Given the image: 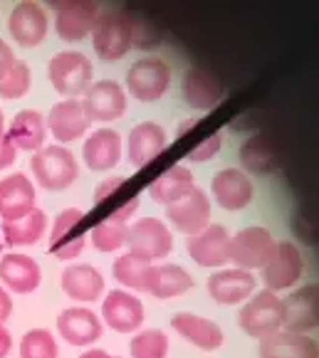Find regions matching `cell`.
<instances>
[{
  "mask_svg": "<svg viewBox=\"0 0 319 358\" xmlns=\"http://www.w3.org/2000/svg\"><path fill=\"white\" fill-rule=\"evenodd\" d=\"M151 272H154V262H146L139 255L124 252L112 262V277L122 289H129L134 294H146L151 285Z\"/></svg>",
  "mask_w": 319,
  "mask_h": 358,
  "instance_id": "32",
  "label": "cell"
},
{
  "mask_svg": "<svg viewBox=\"0 0 319 358\" xmlns=\"http://www.w3.org/2000/svg\"><path fill=\"white\" fill-rule=\"evenodd\" d=\"M240 161L250 173H270L275 166V156H272L270 146L262 138H250L240 148Z\"/></svg>",
  "mask_w": 319,
  "mask_h": 358,
  "instance_id": "38",
  "label": "cell"
},
{
  "mask_svg": "<svg viewBox=\"0 0 319 358\" xmlns=\"http://www.w3.org/2000/svg\"><path fill=\"white\" fill-rule=\"evenodd\" d=\"M196 127H198V119H186V122H183L181 127L176 129V138H183L188 131H193Z\"/></svg>",
  "mask_w": 319,
  "mask_h": 358,
  "instance_id": "48",
  "label": "cell"
},
{
  "mask_svg": "<svg viewBox=\"0 0 319 358\" xmlns=\"http://www.w3.org/2000/svg\"><path fill=\"white\" fill-rule=\"evenodd\" d=\"M8 35L17 48L35 50L48 40L50 25H52V17H50L48 8H43L35 0H25V3H17L13 6V10L8 13Z\"/></svg>",
  "mask_w": 319,
  "mask_h": 358,
  "instance_id": "8",
  "label": "cell"
},
{
  "mask_svg": "<svg viewBox=\"0 0 319 358\" xmlns=\"http://www.w3.org/2000/svg\"><path fill=\"white\" fill-rule=\"evenodd\" d=\"M122 153H124V138L112 127L94 129L82 141V161L94 173L114 171L119 166V161H122Z\"/></svg>",
  "mask_w": 319,
  "mask_h": 358,
  "instance_id": "20",
  "label": "cell"
},
{
  "mask_svg": "<svg viewBox=\"0 0 319 358\" xmlns=\"http://www.w3.org/2000/svg\"><path fill=\"white\" fill-rule=\"evenodd\" d=\"M188 289H193V277L186 267L173 262H161L154 264V272H151V285L146 294L154 296L159 301H169L176 296L186 294Z\"/></svg>",
  "mask_w": 319,
  "mask_h": 358,
  "instance_id": "31",
  "label": "cell"
},
{
  "mask_svg": "<svg viewBox=\"0 0 319 358\" xmlns=\"http://www.w3.org/2000/svg\"><path fill=\"white\" fill-rule=\"evenodd\" d=\"M92 50L101 62H119L132 52L136 43L134 32V20L124 10H101L94 30H92Z\"/></svg>",
  "mask_w": 319,
  "mask_h": 358,
  "instance_id": "3",
  "label": "cell"
},
{
  "mask_svg": "<svg viewBox=\"0 0 319 358\" xmlns=\"http://www.w3.org/2000/svg\"><path fill=\"white\" fill-rule=\"evenodd\" d=\"M57 336L62 338L67 346L75 348H90L97 346V341L104 334V322L94 309L85 304H72L57 314Z\"/></svg>",
  "mask_w": 319,
  "mask_h": 358,
  "instance_id": "11",
  "label": "cell"
},
{
  "mask_svg": "<svg viewBox=\"0 0 319 358\" xmlns=\"http://www.w3.org/2000/svg\"><path fill=\"white\" fill-rule=\"evenodd\" d=\"M230 232L223 225H211L186 240V252L198 267L220 269L230 262Z\"/></svg>",
  "mask_w": 319,
  "mask_h": 358,
  "instance_id": "21",
  "label": "cell"
},
{
  "mask_svg": "<svg viewBox=\"0 0 319 358\" xmlns=\"http://www.w3.org/2000/svg\"><path fill=\"white\" fill-rule=\"evenodd\" d=\"M257 358H319V343L309 334L280 329L257 338Z\"/></svg>",
  "mask_w": 319,
  "mask_h": 358,
  "instance_id": "27",
  "label": "cell"
},
{
  "mask_svg": "<svg viewBox=\"0 0 319 358\" xmlns=\"http://www.w3.org/2000/svg\"><path fill=\"white\" fill-rule=\"evenodd\" d=\"M282 322H285V311H282V296L277 292L257 289L245 304H240L238 327L250 338H265L280 331Z\"/></svg>",
  "mask_w": 319,
  "mask_h": 358,
  "instance_id": "5",
  "label": "cell"
},
{
  "mask_svg": "<svg viewBox=\"0 0 319 358\" xmlns=\"http://www.w3.org/2000/svg\"><path fill=\"white\" fill-rule=\"evenodd\" d=\"M139 208H141V201H139V198H129L127 203L112 208V210H109V215H106L104 220L119 222V225H129V220H134V215H136Z\"/></svg>",
  "mask_w": 319,
  "mask_h": 358,
  "instance_id": "42",
  "label": "cell"
},
{
  "mask_svg": "<svg viewBox=\"0 0 319 358\" xmlns=\"http://www.w3.org/2000/svg\"><path fill=\"white\" fill-rule=\"evenodd\" d=\"M285 322L282 329L297 334H309L319 329V285H304L299 289H292L282 299Z\"/></svg>",
  "mask_w": 319,
  "mask_h": 358,
  "instance_id": "23",
  "label": "cell"
},
{
  "mask_svg": "<svg viewBox=\"0 0 319 358\" xmlns=\"http://www.w3.org/2000/svg\"><path fill=\"white\" fill-rule=\"evenodd\" d=\"M48 79L62 99H80L94 85V64L80 50H59L48 62Z\"/></svg>",
  "mask_w": 319,
  "mask_h": 358,
  "instance_id": "2",
  "label": "cell"
},
{
  "mask_svg": "<svg viewBox=\"0 0 319 358\" xmlns=\"http://www.w3.org/2000/svg\"><path fill=\"white\" fill-rule=\"evenodd\" d=\"M80 358H112V353L99 346H90V348H85V353H82Z\"/></svg>",
  "mask_w": 319,
  "mask_h": 358,
  "instance_id": "47",
  "label": "cell"
},
{
  "mask_svg": "<svg viewBox=\"0 0 319 358\" xmlns=\"http://www.w3.org/2000/svg\"><path fill=\"white\" fill-rule=\"evenodd\" d=\"M208 296L220 306H240L257 292V277L240 267L213 269L206 282Z\"/></svg>",
  "mask_w": 319,
  "mask_h": 358,
  "instance_id": "14",
  "label": "cell"
},
{
  "mask_svg": "<svg viewBox=\"0 0 319 358\" xmlns=\"http://www.w3.org/2000/svg\"><path fill=\"white\" fill-rule=\"evenodd\" d=\"M48 119L38 109H20L8 122V138L15 143L17 151H25L30 156L48 146Z\"/></svg>",
  "mask_w": 319,
  "mask_h": 358,
  "instance_id": "28",
  "label": "cell"
},
{
  "mask_svg": "<svg viewBox=\"0 0 319 358\" xmlns=\"http://www.w3.org/2000/svg\"><path fill=\"white\" fill-rule=\"evenodd\" d=\"M211 201L228 213H240L255 201V183L243 169H220L211 178Z\"/></svg>",
  "mask_w": 319,
  "mask_h": 358,
  "instance_id": "13",
  "label": "cell"
},
{
  "mask_svg": "<svg viewBox=\"0 0 319 358\" xmlns=\"http://www.w3.org/2000/svg\"><path fill=\"white\" fill-rule=\"evenodd\" d=\"M59 289L75 304H94L104 299L106 280L104 274L90 262H69L59 274Z\"/></svg>",
  "mask_w": 319,
  "mask_h": 358,
  "instance_id": "19",
  "label": "cell"
},
{
  "mask_svg": "<svg viewBox=\"0 0 319 358\" xmlns=\"http://www.w3.org/2000/svg\"><path fill=\"white\" fill-rule=\"evenodd\" d=\"M6 134H8V119H6L3 106H0V138H6Z\"/></svg>",
  "mask_w": 319,
  "mask_h": 358,
  "instance_id": "49",
  "label": "cell"
},
{
  "mask_svg": "<svg viewBox=\"0 0 319 358\" xmlns=\"http://www.w3.org/2000/svg\"><path fill=\"white\" fill-rule=\"evenodd\" d=\"M99 316H101V322H104V327H109L112 331L132 336L139 329H144L146 306H144V301L139 299V294L117 287V289L104 294Z\"/></svg>",
  "mask_w": 319,
  "mask_h": 358,
  "instance_id": "9",
  "label": "cell"
},
{
  "mask_svg": "<svg viewBox=\"0 0 319 358\" xmlns=\"http://www.w3.org/2000/svg\"><path fill=\"white\" fill-rule=\"evenodd\" d=\"M127 176H109V178L99 180V185L94 188V206H104V203H109L114 198V195L119 193V190L127 185Z\"/></svg>",
  "mask_w": 319,
  "mask_h": 358,
  "instance_id": "41",
  "label": "cell"
},
{
  "mask_svg": "<svg viewBox=\"0 0 319 358\" xmlns=\"http://www.w3.org/2000/svg\"><path fill=\"white\" fill-rule=\"evenodd\" d=\"M17 148H15V143L8 138V134H6V138H0V171H8L13 164H15V158H17Z\"/></svg>",
  "mask_w": 319,
  "mask_h": 358,
  "instance_id": "44",
  "label": "cell"
},
{
  "mask_svg": "<svg viewBox=\"0 0 319 358\" xmlns=\"http://www.w3.org/2000/svg\"><path fill=\"white\" fill-rule=\"evenodd\" d=\"M173 250V230L164 220L154 215H146L141 220L129 222L127 235V252L139 255L146 262L166 259Z\"/></svg>",
  "mask_w": 319,
  "mask_h": 358,
  "instance_id": "6",
  "label": "cell"
},
{
  "mask_svg": "<svg viewBox=\"0 0 319 358\" xmlns=\"http://www.w3.org/2000/svg\"><path fill=\"white\" fill-rule=\"evenodd\" d=\"M85 210L82 208H64V210H59L57 215H55V220H50V248L52 245H59L62 240H67V237L77 235V232H82V222H85Z\"/></svg>",
  "mask_w": 319,
  "mask_h": 358,
  "instance_id": "37",
  "label": "cell"
},
{
  "mask_svg": "<svg viewBox=\"0 0 319 358\" xmlns=\"http://www.w3.org/2000/svg\"><path fill=\"white\" fill-rule=\"evenodd\" d=\"M20 358H59L57 334L45 327H35L22 334Z\"/></svg>",
  "mask_w": 319,
  "mask_h": 358,
  "instance_id": "35",
  "label": "cell"
},
{
  "mask_svg": "<svg viewBox=\"0 0 319 358\" xmlns=\"http://www.w3.org/2000/svg\"><path fill=\"white\" fill-rule=\"evenodd\" d=\"M223 143H225V134L223 131L208 134L203 141H198L196 146L186 153V161H188V164H208V161H213V158L218 156L220 148H223Z\"/></svg>",
  "mask_w": 319,
  "mask_h": 358,
  "instance_id": "39",
  "label": "cell"
},
{
  "mask_svg": "<svg viewBox=\"0 0 319 358\" xmlns=\"http://www.w3.org/2000/svg\"><path fill=\"white\" fill-rule=\"evenodd\" d=\"M171 329H173L183 341L196 346L198 351L213 353L225 343V334L218 324L208 316L193 314V311H176L171 316Z\"/></svg>",
  "mask_w": 319,
  "mask_h": 358,
  "instance_id": "24",
  "label": "cell"
},
{
  "mask_svg": "<svg viewBox=\"0 0 319 358\" xmlns=\"http://www.w3.org/2000/svg\"><path fill=\"white\" fill-rule=\"evenodd\" d=\"M0 232H3V243L10 245V248H32V245H38L40 240L48 237L50 217L43 208H35L30 215L20 217V220L3 222Z\"/></svg>",
  "mask_w": 319,
  "mask_h": 358,
  "instance_id": "30",
  "label": "cell"
},
{
  "mask_svg": "<svg viewBox=\"0 0 319 358\" xmlns=\"http://www.w3.org/2000/svg\"><path fill=\"white\" fill-rule=\"evenodd\" d=\"M112 358H119V356H112Z\"/></svg>",
  "mask_w": 319,
  "mask_h": 358,
  "instance_id": "51",
  "label": "cell"
},
{
  "mask_svg": "<svg viewBox=\"0 0 319 358\" xmlns=\"http://www.w3.org/2000/svg\"><path fill=\"white\" fill-rule=\"evenodd\" d=\"M0 250H3V240H0Z\"/></svg>",
  "mask_w": 319,
  "mask_h": 358,
  "instance_id": "50",
  "label": "cell"
},
{
  "mask_svg": "<svg viewBox=\"0 0 319 358\" xmlns=\"http://www.w3.org/2000/svg\"><path fill=\"white\" fill-rule=\"evenodd\" d=\"M13 346H15V341H13L10 329H8L6 324H0V358H8V356H10Z\"/></svg>",
  "mask_w": 319,
  "mask_h": 358,
  "instance_id": "46",
  "label": "cell"
},
{
  "mask_svg": "<svg viewBox=\"0 0 319 358\" xmlns=\"http://www.w3.org/2000/svg\"><path fill=\"white\" fill-rule=\"evenodd\" d=\"M277 250V240L267 227L248 225L230 237V262L233 267L255 272L272 259Z\"/></svg>",
  "mask_w": 319,
  "mask_h": 358,
  "instance_id": "7",
  "label": "cell"
},
{
  "mask_svg": "<svg viewBox=\"0 0 319 358\" xmlns=\"http://www.w3.org/2000/svg\"><path fill=\"white\" fill-rule=\"evenodd\" d=\"M101 8L92 0H67L52 8V27L62 43H82L92 37Z\"/></svg>",
  "mask_w": 319,
  "mask_h": 358,
  "instance_id": "10",
  "label": "cell"
},
{
  "mask_svg": "<svg viewBox=\"0 0 319 358\" xmlns=\"http://www.w3.org/2000/svg\"><path fill=\"white\" fill-rule=\"evenodd\" d=\"M87 245H90V240H87V232L82 230V232H77V235L62 240L59 245H52V248H50V255L57 257L59 262H75V259L85 252Z\"/></svg>",
  "mask_w": 319,
  "mask_h": 358,
  "instance_id": "40",
  "label": "cell"
},
{
  "mask_svg": "<svg viewBox=\"0 0 319 358\" xmlns=\"http://www.w3.org/2000/svg\"><path fill=\"white\" fill-rule=\"evenodd\" d=\"M181 96L193 111H213L223 101L225 90L223 82L211 69L191 67L181 79Z\"/></svg>",
  "mask_w": 319,
  "mask_h": 358,
  "instance_id": "25",
  "label": "cell"
},
{
  "mask_svg": "<svg viewBox=\"0 0 319 358\" xmlns=\"http://www.w3.org/2000/svg\"><path fill=\"white\" fill-rule=\"evenodd\" d=\"M13 309H15V304H13V294L6 289V287L0 285V324H6L8 319H10Z\"/></svg>",
  "mask_w": 319,
  "mask_h": 358,
  "instance_id": "45",
  "label": "cell"
},
{
  "mask_svg": "<svg viewBox=\"0 0 319 358\" xmlns=\"http://www.w3.org/2000/svg\"><path fill=\"white\" fill-rule=\"evenodd\" d=\"M32 87V69L25 59H17L10 67V72L0 79V99L3 101H15L30 92Z\"/></svg>",
  "mask_w": 319,
  "mask_h": 358,
  "instance_id": "36",
  "label": "cell"
},
{
  "mask_svg": "<svg viewBox=\"0 0 319 358\" xmlns=\"http://www.w3.org/2000/svg\"><path fill=\"white\" fill-rule=\"evenodd\" d=\"M17 62V55H15V48H13L8 40H3L0 37V79L6 77L8 72H10V67Z\"/></svg>",
  "mask_w": 319,
  "mask_h": 358,
  "instance_id": "43",
  "label": "cell"
},
{
  "mask_svg": "<svg viewBox=\"0 0 319 358\" xmlns=\"http://www.w3.org/2000/svg\"><path fill=\"white\" fill-rule=\"evenodd\" d=\"M171 82H173L171 64L159 55H146V57L132 62V67L127 69L124 90L141 104H154V101L164 99L166 92L171 90Z\"/></svg>",
  "mask_w": 319,
  "mask_h": 358,
  "instance_id": "4",
  "label": "cell"
},
{
  "mask_svg": "<svg viewBox=\"0 0 319 358\" xmlns=\"http://www.w3.org/2000/svg\"><path fill=\"white\" fill-rule=\"evenodd\" d=\"M30 178L50 193H62L80 178V161L67 146L48 143L30 156Z\"/></svg>",
  "mask_w": 319,
  "mask_h": 358,
  "instance_id": "1",
  "label": "cell"
},
{
  "mask_svg": "<svg viewBox=\"0 0 319 358\" xmlns=\"http://www.w3.org/2000/svg\"><path fill=\"white\" fill-rule=\"evenodd\" d=\"M171 341L161 329H139L132 334L129 341V356L132 358H169Z\"/></svg>",
  "mask_w": 319,
  "mask_h": 358,
  "instance_id": "33",
  "label": "cell"
},
{
  "mask_svg": "<svg viewBox=\"0 0 319 358\" xmlns=\"http://www.w3.org/2000/svg\"><path fill=\"white\" fill-rule=\"evenodd\" d=\"M48 119V131L59 146H69V143L82 141L90 134V116L85 111V104L80 99H62L55 101L50 111L45 114Z\"/></svg>",
  "mask_w": 319,
  "mask_h": 358,
  "instance_id": "17",
  "label": "cell"
},
{
  "mask_svg": "<svg viewBox=\"0 0 319 358\" xmlns=\"http://www.w3.org/2000/svg\"><path fill=\"white\" fill-rule=\"evenodd\" d=\"M35 208H38V185L30 173L13 171L6 178H0V220H20Z\"/></svg>",
  "mask_w": 319,
  "mask_h": 358,
  "instance_id": "18",
  "label": "cell"
},
{
  "mask_svg": "<svg viewBox=\"0 0 319 358\" xmlns=\"http://www.w3.org/2000/svg\"><path fill=\"white\" fill-rule=\"evenodd\" d=\"M262 272V285L270 292H292L295 285L299 282L304 272V257L302 250L290 240L277 243V250L272 259L260 269Z\"/></svg>",
  "mask_w": 319,
  "mask_h": 358,
  "instance_id": "15",
  "label": "cell"
},
{
  "mask_svg": "<svg viewBox=\"0 0 319 358\" xmlns=\"http://www.w3.org/2000/svg\"><path fill=\"white\" fill-rule=\"evenodd\" d=\"M0 285L10 294H35L43 287V267L25 252L0 255Z\"/></svg>",
  "mask_w": 319,
  "mask_h": 358,
  "instance_id": "22",
  "label": "cell"
},
{
  "mask_svg": "<svg viewBox=\"0 0 319 358\" xmlns=\"http://www.w3.org/2000/svg\"><path fill=\"white\" fill-rule=\"evenodd\" d=\"M82 104H85L90 122L109 124L127 114L129 94L124 90V85H119L117 79H99L82 96Z\"/></svg>",
  "mask_w": 319,
  "mask_h": 358,
  "instance_id": "16",
  "label": "cell"
},
{
  "mask_svg": "<svg viewBox=\"0 0 319 358\" xmlns=\"http://www.w3.org/2000/svg\"><path fill=\"white\" fill-rule=\"evenodd\" d=\"M169 148V134L159 122H139L127 136V158L134 169H144Z\"/></svg>",
  "mask_w": 319,
  "mask_h": 358,
  "instance_id": "26",
  "label": "cell"
},
{
  "mask_svg": "<svg viewBox=\"0 0 319 358\" xmlns=\"http://www.w3.org/2000/svg\"><path fill=\"white\" fill-rule=\"evenodd\" d=\"M127 235H129V225L101 220V222H97V225L90 227L87 240H90V245L97 250V252L114 255L122 248H127Z\"/></svg>",
  "mask_w": 319,
  "mask_h": 358,
  "instance_id": "34",
  "label": "cell"
},
{
  "mask_svg": "<svg viewBox=\"0 0 319 358\" xmlns=\"http://www.w3.org/2000/svg\"><path fill=\"white\" fill-rule=\"evenodd\" d=\"M211 217H213L211 195L203 188H198V185L166 208V220H169L171 230L181 232L186 237H193L201 230H206L211 225Z\"/></svg>",
  "mask_w": 319,
  "mask_h": 358,
  "instance_id": "12",
  "label": "cell"
},
{
  "mask_svg": "<svg viewBox=\"0 0 319 358\" xmlns=\"http://www.w3.org/2000/svg\"><path fill=\"white\" fill-rule=\"evenodd\" d=\"M196 188V178H193V171L186 164H173L166 171H161L149 185H146V193L156 206L169 208L171 203H176L178 198L188 193V190Z\"/></svg>",
  "mask_w": 319,
  "mask_h": 358,
  "instance_id": "29",
  "label": "cell"
}]
</instances>
